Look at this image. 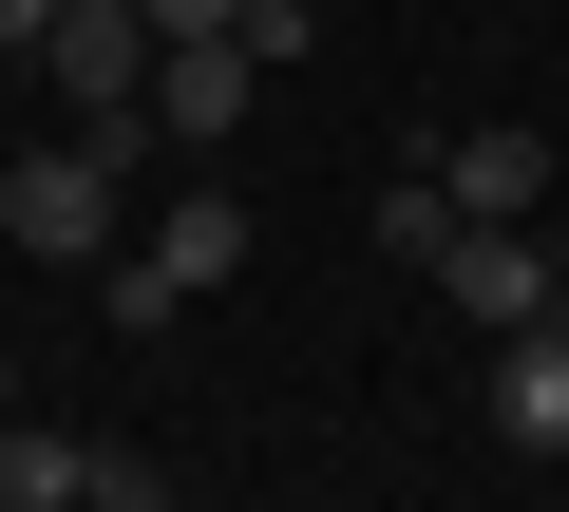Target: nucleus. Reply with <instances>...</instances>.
<instances>
[{"instance_id":"7","label":"nucleus","mask_w":569,"mask_h":512,"mask_svg":"<svg viewBox=\"0 0 569 512\" xmlns=\"http://www.w3.org/2000/svg\"><path fill=\"white\" fill-rule=\"evenodd\" d=\"M152 267H171L190 304H209V285L247 267V209H228V190H171V209H152Z\"/></svg>"},{"instance_id":"13","label":"nucleus","mask_w":569,"mask_h":512,"mask_svg":"<svg viewBox=\"0 0 569 512\" xmlns=\"http://www.w3.org/2000/svg\"><path fill=\"white\" fill-rule=\"evenodd\" d=\"M39 39H58V0H0V58H39Z\"/></svg>"},{"instance_id":"2","label":"nucleus","mask_w":569,"mask_h":512,"mask_svg":"<svg viewBox=\"0 0 569 512\" xmlns=\"http://www.w3.org/2000/svg\"><path fill=\"white\" fill-rule=\"evenodd\" d=\"M114 171H133V152H96V133L0 152V247H39V267H96V247H114Z\"/></svg>"},{"instance_id":"10","label":"nucleus","mask_w":569,"mask_h":512,"mask_svg":"<svg viewBox=\"0 0 569 512\" xmlns=\"http://www.w3.org/2000/svg\"><path fill=\"white\" fill-rule=\"evenodd\" d=\"M456 228H475V209H456L437 171H399V190H380V247H399V267H437V247H456Z\"/></svg>"},{"instance_id":"4","label":"nucleus","mask_w":569,"mask_h":512,"mask_svg":"<svg viewBox=\"0 0 569 512\" xmlns=\"http://www.w3.org/2000/svg\"><path fill=\"white\" fill-rule=\"evenodd\" d=\"M247 96H266V58H247V39H171V58H152V133H171V152H228V133H247Z\"/></svg>"},{"instance_id":"5","label":"nucleus","mask_w":569,"mask_h":512,"mask_svg":"<svg viewBox=\"0 0 569 512\" xmlns=\"http://www.w3.org/2000/svg\"><path fill=\"white\" fill-rule=\"evenodd\" d=\"M437 190H456L475 228H531V209H550V133H531V114H493V133H456V152H437Z\"/></svg>"},{"instance_id":"11","label":"nucleus","mask_w":569,"mask_h":512,"mask_svg":"<svg viewBox=\"0 0 569 512\" xmlns=\"http://www.w3.org/2000/svg\"><path fill=\"white\" fill-rule=\"evenodd\" d=\"M77 512H171V474H152L133 436H96V455H77Z\"/></svg>"},{"instance_id":"1","label":"nucleus","mask_w":569,"mask_h":512,"mask_svg":"<svg viewBox=\"0 0 569 512\" xmlns=\"http://www.w3.org/2000/svg\"><path fill=\"white\" fill-rule=\"evenodd\" d=\"M152 0H58V39H39V77H58V114L96 133V152H133L152 133Z\"/></svg>"},{"instance_id":"9","label":"nucleus","mask_w":569,"mask_h":512,"mask_svg":"<svg viewBox=\"0 0 569 512\" xmlns=\"http://www.w3.org/2000/svg\"><path fill=\"white\" fill-rule=\"evenodd\" d=\"M96 285H114V342H171V323H190V285L152 267V247H96Z\"/></svg>"},{"instance_id":"12","label":"nucleus","mask_w":569,"mask_h":512,"mask_svg":"<svg viewBox=\"0 0 569 512\" xmlns=\"http://www.w3.org/2000/svg\"><path fill=\"white\" fill-rule=\"evenodd\" d=\"M152 39H247V0H152Z\"/></svg>"},{"instance_id":"6","label":"nucleus","mask_w":569,"mask_h":512,"mask_svg":"<svg viewBox=\"0 0 569 512\" xmlns=\"http://www.w3.org/2000/svg\"><path fill=\"white\" fill-rule=\"evenodd\" d=\"M493 436H512V455H569V304L493 342Z\"/></svg>"},{"instance_id":"3","label":"nucleus","mask_w":569,"mask_h":512,"mask_svg":"<svg viewBox=\"0 0 569 512\" xmlns=\"http://www.w3.org/2000/svg\"><path fill=\"white\" fill-rule=\"evenodd\" d=\"M437 304H456L475 342L550 323V304H569V285H550V228H456V247H437Z\"/></svg>"},{"instance_id":"8","label":"nucleus","mask_w":569,"mask_h":512,"mask_svg":"<svg viewBox=\"0 0 569 512\" xmlns=\"http://www.w3.org/2000/svg\"><path fill=\"white\" fill-rule=\"evenodd\" d=\"M77 455H96V436H39V418H0V512H77Z\"/></svg>"}]
</instances>
